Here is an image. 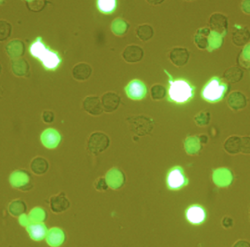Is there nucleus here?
Returning <instances> with one entry per match:
<instances>
[{
    "label": "nucleus",
    "mask_w": 250,
    "mask_h": 247,
    "mask_svg": "<svg viewBox=\"0 0 250 247\" xmlns=\"http://www.w3.org/2000/svg\"><path fill=\"white\" fill-rule=\"evenodd\" d=\"M165 73L168 76L169 79L167 100L178 105L189 102L195 95V87L187 79L182 78L174 79L167 70H165Z\"/></svg>",
    "instance_id": "obj_1"
},
{
    "label": "nucleus",
    "mask_w": 250,
    "mask_h": 247,
    "mask_svg": "<svg viewBox=\"0 0 250 247\" xmlns=\"http://www.w3.org/2000/svg\"><path fill=\"white\" fill-rule=\"evenodd\" d=\"M227 90V85L222 82L220 78L214 76L203 88L201 97L208 102L217 103L224 98Z\"/></svg>",
    "instance_id": "obj_2"
},
{
    "label": "nucleus",
    "mask_w": 250,
    "mask_h": 247,
    "mask_svg": "<svg viewBox=\"0 0 250 247\" xmlns=\"http://www.w3.org/2000/svg\"><path fill=\"white\" fill-rule=\"evenodd\" d=\"M188 184V179L180 166L172 167L166 176V185L171 191H178Z\"/></svg>",
    "instance_id": "obj_3"
},
{
    "label": "nucleus",
    "mask_w": 250,
    "mask_h": 247,
    "mask_svg": "<svg viewBox=\"0 0 250 247\" xmlns=\"http://www.w3.org/2000/svg\"><path fill=\"white\" fill-rule=\"evenodd\" d=\"M109 144V138L107 135L101 132H95L89 137L88 148L92 154H100L106 150Z\"/></svg>",
    "instance_id": "obj_4"
},
{
    "label": "nucleus",
    "mask_w": 250,
    "mask_h": 247,
    "mask_svg": "<svg viewBox=\"0 0 250 247\" xmlns=\"http://www.w3.org/2000/svg\"><path fill=\"white\" fill-rule=\"evenodd\" d=\"M10 183L21 190H29L32 187V177L26 170H16L10 176Z\"/></svg>",
    "instance_id": "obj_5"
},
{
    "label": "nucleus",
    "mask_w": 250,
    "mask_h": 247,
    "mask_svg": "<svg viewBox=\"0 0 250 247\" xmlns=\"http://www.w3.org/2000/svg\"><path fill=\"white\" fill-rule=\"evenodd\" d=\"M125 92L128 98L135 101H139L145 98L147 93L146 87L144 82L138 79H134L125 87Z\"/></svg>",
    "instance_id": "obj_6"
},
{
    "label": "nucleus",
    "mask_w": 250,
    "mask_h": 247,
    "mask_svg": "<svg viewBox=\"0 0 250 247\" xmlns=\"http://www.w3.org/2000/svg\"><path fill=\"white\" fill-rule=\"evenodd\" d=\"M187 220L193 225H200L207 220V212L201 205L195 204L188 207L185 212Z\"/></svg>",
    "instance_id": "obj_7"
},
{
    "label": "nucleus",
    "mask_w": 250,
    "mask_h": 247,
    "mask_svg": "<svg viewBox=\"0 0 250 247\" xmlns=\"http://www.w3.org/2000/svg\"><path fill=\"white\" fill-rule=\"evenodd\" d=\"M62 61V60L61 56L60 55L58 51H54L50 48L40 60V62H41L45 70H52V71H54L60 67Z\"/></svg>",
    "instance_id": "obj_8"
},
{
    "label": "nucleus",
    "mask_w": 250,
    "mask_h": 247,
    "mask_svg": "<svg viewBox=\"0 0 250 247\" xmlns=\"http://www.w3.org/2000/svg\"><path fill=\"white\" fill-rule=\"evenodd\" d=\"M129 123L132 126V131L141 136L147 135L153 129L152 120L143 116L131 119Z\"/></svg>",
    "instance_id": "obj_9"
},
{
    "label": "nucleus",
    "mask_w": 250,
    "mask_h": 247,
    "mask_svg": "<svg viewBox=\"0 0 250 247\" xmlns=\"http://www.w3.org/2000/svg\"><path fill=\"white\" fill-rule=\"evenodd\" d=\"M5 51L11 60L22 58L26 51V46L23 41L14 39L6 45Z\"/></svg>",
    "instance_id": "obj_10"
},
{
    "label": "nucleus",
    "mask_w": 250,
    "mask_h": 247,
    "mask_svg": "<svg viewBox=\"0 0 250 247\" xmlns=\"http://www.w3.org/2000/svg\"><path fill=\"white\" fill-rule=\"evenodd\" d=\"M41 142L44 146L47 148H57L61 141V136L60 133L55 129H48L42 132L41 136Z\"/></svg>",
    "instance_id": "obj_11"
},
{
    "label": "nucleus",
    "mask_w": 250,
    "mask_h": 247,
    "mask_svg": "<svg viewBox=\"0 0 250 247\" xmlns=\"http://www.w3.org/2000/svg\"><path fill=\"white\" fill-rule=\"evenodd\" d=\"M121 98L115 92H108L104 94L101 98L103 108L106 112H112L120 106Z\"/></svg>",
    "instance_id": "obj_12"
},
{
    "label": "nucleus",
    "mask_w": 250,
    "mask_h": 247,
    "mask_svg": "<svg viewBox=\"0 0 250 247\" xmlns=\"http://www.w3.org/2000/svg\"><path fill=\"white\" fill-rule=\"evenodd\" d=\"M83 109L87 112L89 114L92 115H100L102 114L104 111L102 103L99 97L88 96L83 101Z\"/></svg>",
    "instance_id": "obj_13"
},
{
    "label": "nucleus",
    "mask_w": 250,
    "mask_h": 247,
    "mask_svg": "<svg viewBox=\"0 0 250 247\" xmlns=\"http://www.w3.org/2000/svg\"><path fill=\"white\" fill-rule=\"evenodd\" d=\"M27 232L31 239L39 242L46 238L48 230L43 223H32L27 226Z\"/></svg>",
    "instance_id": "obj_14"
},
{
    "label": "nucleus",
    "mask_w": 250,
    "mask_h": 247,
    "mask_svg": "<svg viewBox=\"0 0 250 247\" xmlns=\"http://www.w3.org/2000/svg\"><path fill=\"white\" fill-rule=\"evenodd\" d=\"M189 56V52L187 48L176 47L171 50L169 57H170V62L174 66L181 67V66H185L188 63Z\"/></svg>",
    "instance_id": "obj_15"
},
{
    "label": "nucleus",
    "mask_w": 250,
    "mask_h": 247,
    "mask_svg": "<svg viewBox=\"0 0 250 247\" xmlns=\"http://www.w3.org/2000/svg\"><path fill=\"white\" fill-rule=\"evenodd\" d=\"M144 55V50L137 45H128L123 53V57L125 61L130 63L141 61Z\"/></svg>",
    "instance_id": "obj_16"
},
{
    "label": "nucleus",
    "mask_w": 250,
    "mask_h": 247,
    "mask_svg": "<svg viewBox=\"0 0 250 247\" xmlns=\"http://www.w3.org/2000/svg\"><path fill=\"white\" fill-rule=\"evenodd\" d=\"M29 63L25 59L19 58L11 60V70L13 74L18 77L27 76L29 73Z\"/></svg>",
    "instance_id": "obj_17"
},
{
    "label": "nucleus",
    "mask_w": 250,
    "mask_h": 247,
    "mask_svg": "<svg viewBox=\"0 0 250 247\" xmlns=\"http://www.w3.org/2000/svg\"><path fill=\"white\" fill-rule=\"evenodd\" d=\"M51 211L54 213H61L66 211L70 206V202L66 198L64 193H61L57 196L52 197L51 198Z\"/></svg>",
    "instance_id": "obj_18"
},
{
    "label": "nucleus",
    "mask_w": 250,
    "mask_h": 247,
    "mask_svg": "<svg viewBox=\"0 0 250 247\" xmlns=\"http://www.w3.org/2000/svg\"><path fill=\"white\" fill-rule=\"evenodd\" d=\"M92 69L86 63H79L76 65L72 70V74L75 79L79 81L87 80L92 75Z\"/></svg>",
    "instance_id": "obj_19"
},
{
    "label": "nucleus",
    "mask_w": 250,
    "mask_h": 247,
    "mask_svg": "<svg viewBox=\"0 0 250 247\" xmlns=\"http://www.w3.org/2000/svg\"><path fill=\"white\" fill-rule=\"evenodd\" d=\"M48 49H49V47L45 45V43L42 41V38L41 37H38L35 41L31 44L30 47H29V52L32 57L38 59L40 61V60L42 58V56Z\"/></svg>",
    "instance_id": "obj_20"
},
{
    "label": "nucleus",
    "mask_w": 250,
    "mask_h": 247,
    "mask_svg": "<svg viewBox=\"0 0 250 247\" xmlns=\"http://www.w3.org/2000/svg\"><path fill=\"white\" fill-rule=\"evenodd\" d=\"M64 239L65 236H64V232L57 227L51 229L48 232L46 236L47 243L53 247H60V245H62L63 242H64Z\"/></svg>",
    "instance_id": "obj_21"
},
{
    "label": "nucleus",
    "mask_w": 250,
    "mask_h": 247,
    "mask_svg": "<svg viewBox=\"0 0 250 247\" xmlns=\"http://www.w3.org/2000/svg\"><path fill=\"white\" fill-rule=\"evenodd\" d=\"M30 168L35 174L41 176L48 171V162L42 157H36L31 162Z\"/></svg>",
    "instance_id": "obj_22"
},
{
    "label": "nucleus",
    "mask_w": 250,
    "mask_h": 247,
    "mask_svg": "<svg viewBox=\"0 0 250 247\" xmlns=\"http://www.w3.org/2000/svg\"><path fill=\"white\" fill-rule=\"evenodd\" d=\"M97 7L104 14H111L117 9V1L116 0H98L96 2Z\"/></svg>",
    "instance_id": "obj_23"
},
{
    "label": "nucleus",
    "mask_w": 250,
    "mask_h": 247,
    "mask_svg": "<svg viewBox=\"0 0 250 247\" xmlns=\"http://www.w3.org/2000/svg\"><path fill=\"white\" fill-rule=\"evenodd\" d=\"M136 33L140 40L147 41L151 39L154 35V29L152 26L148 24L140 25L137 28Z\"/></svg>",
    "instance_id": "obj_24"
},
{
    "label": "nucleus",
    "mask_w": 250,
    "mask_h": 247,
    "mask_svg": "<svg viewBox=\"0 0 250 247\" xmlns=\"http://www.w3.org/2000/svg\"><path fill=\"white\" fill-rule=\"evenodd\" d=\"M9 211L14 217L23 215L26 211V204L21 200L13 201L9 206Z\"/></svg>",
    "instance_id": "obj_25"
},
{
    "label": "nucleus",
    "mask_w": 250,
    "mask_h": 247,
    "mask_svg": "<svg viewBox=\"0 0 250 247\" xmlns=\"http://www.w3.org/2000/svg\"><path fill=\"white\" fill-rule=\"evenodd\" d=\"M167 94V90L163 85H153L151 88V96L154 101H160L166 98Z\"/></svg>",
    "instance_id": "obj_26"
},
{
    "label": "nucleus",
    "mask_w": 250,
    "mask_h": 247,
    "mask_svg": "<svg viewBox=\"0 0 250 247\" xmlns=\"http://www.w3.org/2000/svg\"><path fill=\"white\" fill-rule=\"evenodd\" d=\"M111 28H112L113 32H114L116 35H123L127 32L129 24L123 19H117L113 22Z\"/></svg>",
    "instance_id": "obj_27"
},
{
    "label": "nucleus",
    "mask_w": 250,
    "mask_h": 247,
    "mask_svg": "<svg viewBox=\"0 0 250 247\" xmlns=\"http://www.w3.org/2000/svg\"><path fill=\"white\" fill-rule=\"evenodd\" d=\"M11 33V23L5 20H0V42L8 39Z\"/></svg>",
    "instance_id": "obj_28"
},
{
    "label": "nucleus",
    "mask_w": 250,
    "mask_h": 247,
    "mask_svg": "<svg viewBox=\"0 0 250 247\" xmlns=\"http://www.w3.org/2000/svg\"><path fill=\"white\" fill-rule=\"evenodd\" d=\"M26 6L27 8L31 11L38 13L42 11L45 8L46 1H26Z\"/></svg>",
    "instance_id": "obj_29"
},
{
    "label": "nucleus",
    "mask_w": 250,
    "mask_h": 247,
    "mask_svg": "<svg viewBox=\"0 0 250 247\" xmlns=\"http://www.w3.org/2000/svg\"><path fill=\"white\" fill-rule=\"evenodd\" d=\"M29 218L32 220V223H42L45 220V212L41 208H35L30 213Z\"/></svg>",
    "instance_id": "obj_30"
},
{
    "label": "nucleus",
    "mask_w": 250,
    "mask_h": 247,
    "mask_svg": "<svg viewBox=\"0 0 250 247\" xmlns=\"http://www.w3.org/2000/svg\"><path fill=\"white\" fill-rule=\"evenodd\" d=\"M42 120L45 122V123H51L54 122V114L53 112L44 111L42 114Z\"/></svg>",
    "instance_id": "obj_31"
},
{
    "label": "nucleus",
    "mask_w": 250,
    "mask_h": 247,
    "mask_svg": "<svg viewBox=\"0 0 250 247\" xmlns=\"http://www.w3.org/2000/svg\"><path fill=\"white\" fill-rule=\"evenodd\" d=\"M233 247H250V244L245 240L238 241Z\"/></svg>",
    "instance_id": "obj_32"
},
{
    "label": "nucleus",
    "mask_w": 250,
    "mask_h": 247,
    "mask_svg": "<svg viewBox=\"0 0 250 247\" xmlns=\"http://www.w3.org/2000/svg\"><path fill=\"white\" fill-rule=\"evenodd\" d=\"M1 64H0V74H1Z\"/></svg>",
    "instance_id": "obj_33"
}]
</instances>
